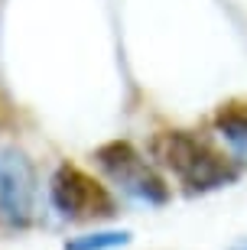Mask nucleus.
I'll use <instances>...</instances> for the list:
<instances>
[{
    "label": "nucleus",
    "instance_id": "obj_1",
    "mask_svg": "<svg viewBox=\"0 0 247 250\" xmlns=\"http://www.w3.org/2000/svg\"><path fill=\"white\" fill-rule=\"evenodd\" d=\"M150 156L173 172L185 195H208L238 182V163L192 130H159L150 137Z\"/></svg>",
    "mask_w": 247,
    "mask_h": 250
},
{
    "label": "nucleus",
    "instance_id": "obj_2",
    "mask_svg": "<svg viewBox=\"0 0 247 250\" xmlns=\"http://www.w3.org/2000/svg\"><path fill=\"white\" fill-rule=\"evenodd\" d=\"M94 163L120 192L150 208H163L169 202V186L159 169L127 140H108L94 149Z\"/></svg>",
    "mask_w": 247,
    "mask_h": 250
},
{
    "label": "nucleus",
    "instance_id": "obj_3",
    "mask_svg": "<svg viewBox=\"0 0 247 250\" xmlns=\"http://www.w3.org/2000/svg\"><path fill=\"white\" fill-rule=\"evenodd\" d=\"M49 202L68 221H108L117 214V202L91 172L75 163H62L49 179Z\"/></svg>",
    "mask_w": 247,
    "mask_h": 250
},
{
    "label": "nucleus",
    "instance_id": "obj_4",
    "mask_svg": "<svg viewBox=\"0 0 247 250\" xmlns=\"http://www.w3.org/2000/svg\"><path fill=\"white\" fill-rule=\"evenodd\" d=\"M36 211V169L17 146H0V218L26 228Z\"/></svg>",
    "mask_w": 247,
    "mask_h": 250
},
{
    "label": "nucleus",
    "instance_id": "obj_5",
    "mask_svg": "<svg viewBox=\"0 0 247 250\" xmlns=\"http://www.w3.org/2000/svg\"><path fill=\"white\" fill-rule=\"evenodd\" d=\"M215 130L228 143L231 159L247 166V101H225L215 111Z\"/></svg>",
    "mask_w": 247,
    "mask_h": 250
},
{
    "label": "nucleus",
    "instance_id": "obj_6",
    "mask_svg": "<svg viewBox=\"0 0 247 250\" xmlns=\"http://www.w3.org/2000/svg\"><path fill=\"white\" fill-rule=\"evenodd\" d=\"M130 231H88V234H78V237H68L65 241V250H117V247H127Z\"/></svg>",
    "mask_w": 247,
    "mask_h": 250
},
{
    "label": "nucleus",
    "instance_id": "obj_7",
    "mask_svg": "<svg viewBox=\"0 0 247 250\" xmlns=\"http://www.w3.org/2000/svg\"><path fill=\"white\" fill-rule=\"evenodd\" d=\"M228 250H247V237H238V241L231 244V247H228Z\"/></svg>",
    "mask_w": 247,
    "mask_h": 250
}]
</instances>
